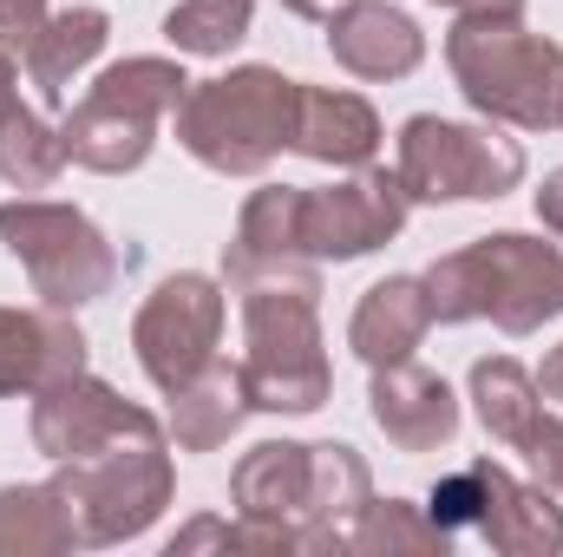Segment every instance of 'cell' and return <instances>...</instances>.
Returning <instances> with one entry per match:
<instances>
[{
    "instance_id": "obj_1",
    "label": "cell",
    "mask_w": 563,
    "mask_h": 557,
    "mask_svg": "<svg viewBox=\"0 0 563 557\" xmlns=\"http://www.w3.org/2000/svg\"><path fill=\"white\" fill-rule=\"evenodd\" d=\"M426 302L432 321H498L505 335H538L563 315V250L525 230L478 237L426 270Z\"/></svg>"
},
{
    "instance_id": "obj_2",
    "label": "cell",
    "mask_w": 563,
    "mask_h": 557,
    "mask_svg": "<svg viewBox=\"0 0 563 557\" xmlns=\"http://www.w3.org/2000/svg\"><path fill=\"white\" fill-rule=\"evenodd\" d=\"M445 66L478 119L511 132H558L563 46L531 33L525 13H459L445 33Z\"/></svg>"
},
{
    "instance_id": "obj_3",
    "label": "cell",
    "mask_w": 563,
    "mask_h": 557,
    "mask_svg": "<svg viewBox=\"0 0 563 557\" xmlns=\"http://www.w3.org/2000/svg\"><path fill=\"white\" fill-rule=\"evenodd\" d=\"M301 79L276 66H236L223 79H190L177 106V144L217 177H263L295 139Z\"/></svg>"
},
{
    "instance_id": "obj_4",
    "label": "cell",
    "mask_w": 563,
    "mask_h": 557,
    "mask_svg": "<svg viewBox=\"0 0 563 557\" xmlns=\"http://www.w3.org/2000/svg\"><path fill=\"white\" fill-rule=\"evenodd\" d=\"M190 92V73L177 59H157V53H139V59H119L106 66L79 106H66L59 119V139H66V157L79 171H99V177H125L139 171L157 144V125L177 119Z\"/></svg>"
},
{
    "instance_id": "obj_5",
    "label": "cell",
    "mask_w": 563,
    "mask_h": 557,
    "mask_svg": "<svg viewBox=\"0 0 563 557\" xmlns=\"http://www.w3.org/2000/svg\"><path fill=\"white\" fill-rule=\"evenodd\" d=\"M243 394L256 414H321L334 394L321 295L314 288H243Z\"/></svg>"
},
{
    "instance_id": "obj_6",
    "label": "cell",
    "mask_w": 563,
    "mask_h": 557,
    "mask_svg": "<svg viewBox=\"0 0 563 557\" xmlns=\"http://www.w3.org/2000/svg\"><path fill=\"white\" fill-rule=\"evenodd\" d=\"M53 485L66 492L79 532H86V551L99 545H125V538H144L170 492H177V466H170V433H125L86 459H59Z\"/></svg>"
},
{
    "instance_id": "obj_7",
    "label": "cell",
    "mask_w": 563,
    "mask_h": 557,
    "mask_svg": "<svg viewBox=\"0 0 563 557\" xmlns=\"http://www.w3.org/2000/svg\"><path fill=\"white\" fill-rule=\"evenodd\" d=\"M0 243L26 270L33 295L46 308H73L79 315L86 302L112 295V282H119L112 237L86 210L53 204V197H7L0 204Z\"/></svg>"
},
{
    "instance_id": "obj_8",
    "label": "cell",
    "mask_w": 563,
    "mask_h": 557,
    "mask_svg": "<svg viewBox=\"0 0 563 557\" xmlns=\"http://www.w3.org/2000/svg\"><path fill=\"white\" fill-rule=\"evenodd\" d=\"M400 184L413 204H498L525 184V144L505 125H459L439 112H413L400 125Z\"/></svg>"
},
{
    "instance_id": "obj_9",
    "label": "cell",
    "mask_w": 563,
    "mask_h": 557,
    "mask_svg": "<svg viewBox=\"0 0 563 557\" xmlns=\"http://www.w3.org/2000/svg\"><path fill=\"white\" fill-rule=\"evenodd\" d=\"M132 348L157 394H177L184 381H197L223 348V282L197 270L164 276L132 315Z\"/></svg>"
},
{
    "instance_id": "obj_10",
    "label": "cell",
    "mask_w": 563,
    "mask_h": 557,
    "mask_svg": "<svg viewBox=\"0 0 563 557\" xmlns=\"http://www.w3.org/2000/svg\"><path fill=\"white\" fill-rule=\"evenodd\" d=\"M407 210H413V197H407L400 171L361 164L341 184L301 190V250L314 263H361L407 230Z\"/></svg>"
},
{
    "instance_id": "obj_11",
    "label": "cell",
    "mask_w": 563,
    "mask_h": 557,
    "mask_svg": "<svg viewBox=\"0 0 563 557\" xmlns=\"http://www.w3.org/2000/svg\"><path fill=\"white\" fill-rule=\"evenodd\" d=\"M223 288H314L321 263L301 250V184H263L250 190L236 237L223 243Z\"/></svg>"
},
{
    "instance_id": "obj_12",
    "label": "cell",
    "mask_w": 563,
    "mask_h": 557,
    "mask_svg": "<svg viewBox=\"0 0 563 557\" xmlns=\"http://www.w3.org/2000/svg\"><path fill=\"white\" fill-rule=\"evenodd\" d=\"M164 419L139 407V401H125L112 381H99L92 368H79V374H66V381H53V387H40L33 394V414H26V433H33V446L59 466V459H86V452H99V446H112V439H125V433H157Z\"/></svg>"
},
{
    "instance_id": "obj_13",
    "label": "cell",
    "mask_w": 563,
    "mask_h": 557,
    "mask_svg": "<svg viewBox=\"0 0 563 557\" xmlns=\"http://www.w3.org/2000/svg\"><path fill=\"white\" fill-rule=\"evenodd\" d=\"M472 407H478V426L525 452V466L538 472V485H551L563 499V419L551 414V401L538 394L531 368L511 361V354H485L472 361Z\"/></svg>"
},
{
    "instance_id": "obj_14",
    "label": "cell",
    "mask_w": 563,
    "mask_h": 557,
    "mask_svg": "<svg viewBox=\"0 0 563 557\" xmlns=\"http://www.w3.org/2000/svg\"><path fill=\"white\" fill-rule=\"evenodd\" d=\"M328 53L341 73L367 79V86H394V79H413L426 59V33L407 7H387V0H341L328 20Z\"/></svg>"
},
{
    "instance_id": "obj_15",
    "label": "cell",
    "mask_w": 563,
    "mask_h": 557,
    "mask_svg": "<svg viewBox=\"0 0 563 557\" xmlns=\"http://www.w3.org/2000/svg\"><path fill=\"white\" fill-rule=\"evenodd\" d=\"M86 368V328L73 308H0V401H33L40 387Z\"/></svg>"
},
{
    "instance_id": "obj_16",
    "label": "cell",
    "mask_w": 563,
    "mask_h": 557,
    "mask_svg": "<svg viewBox=\"0 0 563 557\" xmlns=\"http://www.w3.org/2000/svg\"><path fill=\"white\" fill-rule=\"evenodd\" d=\"M367 414L387 433L394 452H439L459 439V394L445 387V374H432L420 361H394V368H374V387H367Z\"/></svg>"
},
{
    "instance_id": "obj_17",
    "label": "cell",
    "mask_w": 563,
    "mask_h": 557,
    "mask_svg": "<svg viewBox=\"0 0 563 557\" xmlns=\"http://www.w3.org/2000/svg\"><path fill=\"white\" fill-rule=\"evenodd\" d=\"M380 112L361 99V92H341V86H301L295 99V139L288 151H301L308 164H328V171H361L380 157Z\"/></svg>"
},
{
    "instance_id": "obj_18",
    "label": "cell",
    "mask_w": 563,
    "mask_h": 557,
    "mask_svg": "<svg viewBox=\"0 0 563 557\" xmlns=\"http://www.w3.org/2000/svg\"><path fill=\"white\" fill-rule=\"evenodd\" d=\"M230 505L236 518L282 525L301 545V518H308V446L301 439H263L236 459L230 472Z\"/></svg>"
},
{
    "instance_id": "obj_19",
    "label": "cell",
    "mask_w": 563,
    "mask_h": 557,
    "mask_svg": "<svg viewBox=\"0 0 563 557\" xmlns=\"http://www.w3.org/2000/svg\"><path fill=\"white\" fill-rule=\"evenodd\" d=\"M374 499V472L354 446L314 439L308 446V518H301V551H347L354 512Z\"/></svg>"
},
{
    "instance_id": "obj_20",
    "label": "cell",
    "mask_w": 563,
    "mask_h": 557,
    "mask_svg": "<svg viewBox=\"0 0 563 557\" xmlns=\"http://www.w3.org/2000/svg\"><path fill=\"white\" fill-rule=\"evenodd\" d=\"M478 545L498 557H558L563 551V505L551 485H525L492 459V485H485V518H478Z\"/></svg>"
},
{
    "instance_id": "obj_21",
    "label": "cell",
    "mask_w": 563,
    "mask_h": 557,
    "mask_svg": "<svg viewBox=\"0 0 563 557\" xmlns=\"http://www.w3.org/2000/svg\"><path fill=\"white\" fill-rule=\"evenodd\" d=\"M432 335V302H426L420 276H387L374 282L361 302H354V321H347V348L367 361V368H394V361H413Z\"/></svg>"
},
{
    "instance_id": "obj_22",
    "label": "cell",
    "mask_w": 563,
    "mask_h": 557,
    "mask_svg": "<svg viewBox=\"0 0 563 557\" xmlns=\"http://www.w3.org/2000/svg\"><path fill=\"white\" fill-rule=\"evenodd\" d=\"M106 40H112V20H106V7H59V13H46V26L26 40V79H33V92L46 99V106H66L73 99V79L106 53Z\"/></svg>"
},
{
    "instance_id": "obj_23",
    "label": "cell",
    "mask_w": 563,
    "mask_h": 557,
    "mask_svg": "<svg viewBox=\"0 0 563 557\" xmlns=\"http://www.w3.org/2000/svg\"><path fill=\"white\" fill-rule=\"evenodd\" d=\"M170 401V419H164V433L177 439V452H217V446H230L236 439V426L256 414L250 407V394H243V374L230 368V361H210L197 381H184L177 394H164Z\"/></svg>"
},
{
    "instance_id": "obj_24",
    "label": "cell",
    "mask_w": 563,
    "mask_h": 557,
    "mask_svg": "<svg viewBox=\"0 0 563 557\" xmlns=\"http://www.w3.org/2000/svg\"><path fill=\"white\" fill-rule=\"evenodd\" d=\"M86 551V532L66 492L46 485H0V557H66Z\"/></svg>"
},
{
    "instance_id": "obj_25",
    "label": "cell",
    "mask_w": 563,
    "mask_h": 557,
    "mask_svg": "<svg viewBox=\"0 0 563 557\" xmlns=\"http://www.w3.org/2000/svg\"><path fill=\"white\" fill-rule=\"evenodd\" d=\"M66 164H73V157H66L59 125H46L33 106H13V112L0 119V177H7L13 190H53Z\"/></svg>"
},
{
    "instance_id": "obj_26",
    "label": "cell",
    "mask_w": 563,
    "mask_h": 557,
    "mask_svg": "<svg viewBox=\"0 0 563 557\" xmlns=\"http://www.w3.org/2000/svg\"><path fill=\"white\" fill-rule=\"evenodd\" d=\"M256 26V0H177L164 13V40L190 59H223L230 46H243Z\"/></svg>"
},
{
    "instance_id": "obj_27",
    "label": "cell",
    "mask_w": 563,
    "mask_h": 557,
    "mask_svg": "<svg viewBox=\"0 0 563 557\" xmlns=\"http://www.w3.org/2000/svg\"><path fill=\"white\" fill-rule=\"evenodd\" d=\"M347 551L361 557H394V551H445V532L426 518V505L407 499H367L347 525Z\"/></svg>"
},
{
    "instance_id": "obj_28",
    "label": "cell",
    "mask_w": 563,
    "mask_h": 557,
    "mask_svg": "<svg viewBox=\"0 0 563 557\" xmlns=\"http://www.w3.org/2000/svg\"><path fill=\"white\" fill-rule=\"evenodd\" d=\"M485 485H492V459H472V466H459V472H445V479L432 485L426 518L445 532V545H452V538H478V518H485Z\"/></svg>"
},
{
    "instance_id": "obj_29",
    "label": "cell",
    "mask_w": 563,
    "mask_h": 557,
    "mask_svg": "<svg viewBox=\"0 0 563 557\" xmlns=\"http://www.w3.org/2000/svg\"><path fill=\"white\" fill-rule=\"evenodd\" d=\"M46 13H53L46 0H0V53H13V59H20V53H26V40L46 26Z\"/></svg>"
},
{
    "instance_id": "obj_30",
    "label": "cell",
    "mask_w": 563,
    "mask_h": 557,
    "mask_svg": "<svg viewBox=\"0 0 563 557\" xmlns=\"http://www.w3.org/2000/svg\"><path fill=\"white\" fill-rule=\"evenodd\" d=\"M538 223H544V230L563 243V164L544 177V184H538Z\"/></svg>"
},
{
    "instance_id": "obj_31",
    "label": "cell",
    "mask_w": 563,
    "mask_h": 557,
    "mask_svg": "<svg viewBox=\"0 0 563 557\" xmlns=\"http://www.w3.org/2000/svg\"><path fill=\"white\" fill-rule=\"evenodd\" d=\"M531 381H538V394H544L551 407H563V341L544 354V361H538V374H531Z\"/></svg>"
},
{
    "instance_id": "obj_32",
    "label": "cell",
    "mask_w": 563,
    "mask_h": 557,
    "mask_svg": "<svg viewBox=\"0 0 563 557\" xmlns=\"http://www.w3.org/2000/svg\"><path fill=\"white\" fill-rule=\"evenodd\" d=\"M432 7H452V13H525V0H432Z\"/></svg>"
},
{
    "instance_id": "obj_33",
    "label": "cell",
    "mask_w": 563,
    "mask_h": 557,
    "mask_svg": "<svg viewBox=\"0 0 563 557\" xmlns=\"http://www.w3.org/2000/svg\"><path fill=\"white\" fill-rule=\"evenodd\" d=\"M20 106V86H13V53H0V119Z\"/></svg>"
},
{
    "instance_id": "obj_34",
    "label": "cell",
    "mask_w": 563,
    "mask_h": 557,
    "mask_svg": "<svg viewBox=\"0 0 563 557\" xmlns=\"http://www.w3.org/2000/svg\"><path fill=\"white\" fill-rule=\"evenodd\" d=\"M282 7H288L295 20H328V13H334L341 0H282Z\"/></svg>"
},
{
    "instance_id": "obj_35",
    "label": "cell",
    "mask_w": 563,
    "mask_h": 557,
    "mask_svg": "<svg viewBox=\"0 0 563 557\" xmlns=\"http://www.w3.org/2000/svg\"><path fill=\"white\" fill-rule=\"evenodd\" d=\"M558 125H563V119H558Z\"/></svg>"
}]
</instances>
